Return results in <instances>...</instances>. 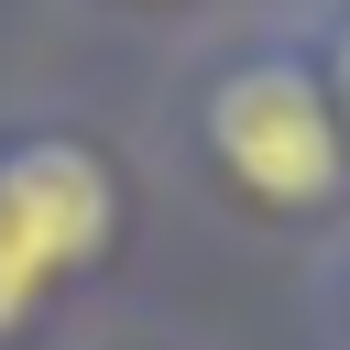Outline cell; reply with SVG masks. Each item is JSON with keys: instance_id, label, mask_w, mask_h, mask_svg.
Returning a JSON list of instances; mask_svg holds the SVG:
<instances>
[{"instance_id": "3", "label": "cell", "mask_w": 350, "mask_h": 350, "mask_svg": "<svg viewBox=\"0 0 350 350\" xmlns=\"http://www.w3.org/2000/svg\"><path fill=\"white\" fill-rule=\"evenodd\" d=\"M328 109H350V33H339V55H328Z\"/></svg>"}, {"instance_id": "2", "label": "cell", "mask_w": 350, "mask_h": 350, "mask_svg": "<svg viewBox=\"0 0 350 350\" xmlns=\"http://www.w3.org/2000/svg\"><path fill=\"white\" fill-rule=\"evenodd\" d=\"M208 153L262 197V208H317L339 197V109L306 66L262 55V66H230L208 88Z\"/></svg>"}, {"instance_id": "1", "label": "cell", "mask_w": 350, "mask_h": 350, "mask_svg": "<svg viewBox=\"0 0 350 350\" xmlns=\"http://www.w3.org/2000/svg\"><path fill=\"white\" fill-rule=\"evenodd\" d=\"M109 219H120V197H109V164L88 142H55V131L11 142L0 153V328H22L55 273L98 262Z\"/></svg>"}]
</instances>
